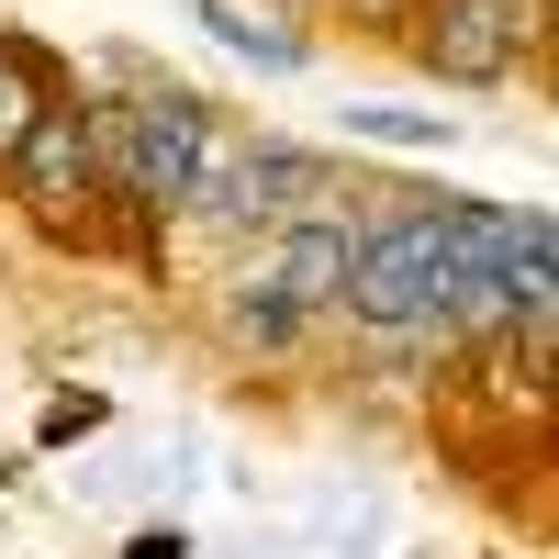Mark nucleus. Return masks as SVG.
Instances as JSON below:
<instances>
[{
	"label": "nucleus",
	"instance_id": "obj_1",
	"mask_svg": "<svg viewBox=\"0 0 559 559\" xmlns=\"http://www.w3.org/2000/svg\"><path fill=\"white\" fill-rule=\"evenodd\" d=\"M336 302L369 336H492L515 313H548V224H503V213L358 224Z\"/></svg>",
	"mask_w": 559,
	"mask_h": 559
},
{
	"label": "nucleus",
	"instance_id": "obj_2",
	"mask_svg": "<svg viewBox=\"0 0 559 559\" xmlns=\"http://www.w3.org/2000/svg\"><path fill=\"white\" fill-rule=\"evenodd\" d=\"M90 146H102V179L123 191V213H179L202 191V157L224 146L213 134V112H191V102H112V112H90Z\"/></svg>",
	"mask_w": 559,
	"mask_h": 559
},
{
	"label": "nucleus",
	"instance_id": "obj_3",
	"mask_svg": "<svg viewBox=\"0 0 559 559\" xmlns=\"http://www.w3.org/2000/svg\"><path fill=\"white\" fill-rule=\"evenodd\" d=\"M12 179H23V202L57 224V236H79V247H123L134 236L123 191L102 179V146H90V112H68V102H45V123L23 134V157H12Z\"/></svg>",
	"mask_w": 559,
	"mask_h": 559
},
{
	"label": "nucleus",
	"instance_id": "obj_4",
	"mask_svg": "<svg viewBox=\"0 0 559 559\" xmlns=\"http://www.w3.org/2000/svg\"><path fill=\"white\" fill-rule=\"evenodd\" d=\"M347 236H358L347 213H292V224H280V236L247 258V280H236V324L292 336L302 313H324V302H336V280H347Z\"/></svg>",
	"mask_w": 559,
	"mask_h": 559
},
{
	"label": "nucleus",
	"instance_id": "obj_5",
	"mask_svg": "<svg viewBox=\"0 0 559 559\" xmlns=\"http://www.w3.org/2000/svg\"><path fill=\"white\" fill-rule=\"evenodd\" d=\"M537 45V0H437L426 12V68L448 79H515Z\"/></svg>",
	"mask_w": 559,
	"mask_h": 559
},
{
	"label": "nucleus",
	"instance_id": "obj_6",
	"mask_svg": "<svg viewBox=\"0 0 559 559\" xmlns=\"http://www.w3.org/2000/svg\"><path fill=\"white\" fill-rule=\"evenodd\" d=\"M45 102H57V90H45V68H23V57H0V168L23 157V134L45 123Z\"/></svg>",
	"mask_w": 559,
	"mask_h": 559
},
{
	"label": "nucleus",
	"instance_id": "obj_7",
	"mask_svg": "<svg viewBox=\"0 0 559 559\" xmlns=\"http://www.w3.org/2000/svg\"><path fill=\"white\" fill-rule=\"evenodd\" d=\"M358 12H403V0H358Z\"/></svg>",
	"mask_w": 559,
	"mask_h": 559
}]
</instances>
